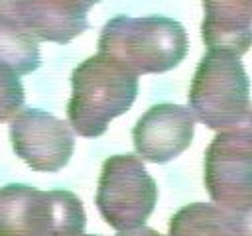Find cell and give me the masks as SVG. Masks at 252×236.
Returning <instances> with one entry per match:
<instances>
[{
    "instance_id": "4fadbf2b",
    "label": "cell",
    "mask_w": 252,
    "mask_h": 236,
    "mask_svg": "<svg viewBox=\"0 0 252 236\" xmlns=\"http://www.w3.org/2000/svg\"><path fill=\"white\" fill-rule=\"evenodd\" d=\"M24 104V87L14 71L0 65V122L14 118Z\"/></svg>"
},
{
    "instance_id": "277c9868",
    "label": "cell",
    "mask_w": 252,
    "mask_h": 236,
    "mask_svg": "<svg viewBox=\"0 0 252 236\" xmlns=\"http://www.w3.org/2000/svg\"><path fill=\"white\" fill-rule=\"evenodd\" d=\"M189 110L211 130L240 126L250 112V81L240 57L209 49L199 61L191 88Z\"/></svg>"
},
{
    "instance_id": "9a60e30c",
    "label": "cell",
    "mask_w": 252,
    "mask_h": 236,
    "mask_svg": "<svg viewBox=\"0 0 252 236\" xmlns=\"http://www.w3.org/2000/svg\"><path fill=\"white\" fill-rule=\"evenodd\" d=\"M116 236H161L158 230L154 228H148V226H136V228H130V230H120Z\"/></svg>"
},
{
    "instance_id": "2e32d148",
    "label": "cell",
    "mask_w": 252,
    "mask_h": 236,
    "mask_svg": "<svg viewBox=\"0 0 252 236\" xmlns=\"http://www.w3.org/2000/svg\"><path fill=\"white\" fill-rule=\"evenodd\" d=\"M248 130L252 132V108H250V112H248Z\"/></svg>"
},
{
    "instance_id": "52a82bcc",
    "label": "cell",
    "mask_w": 252,
    "mask_h": 236,
    "mask_svg": "<svg viewBox=\"0 0 252 236\" xmlns=\"http://www.w3.org/2000/svg\"><path fill=\"white\" fill-rule=\"evenodd\" d=\"M10 142L14 153L41 173L63 169L75 149L71 124L37 108H22L12 118Z\"/></svg>"
},
{
    "instance_id": "9c48e42d",
    "label": "cell",
    "mask_w": 252,
    "mask_h": 236,
    "mask_svg": "<svg viewBox=\"0 0 252 236\" xmlns=\"http://www.w3.org/2000/svg\"><path fill=\"white\" fill-rule=\"evenodd\" d=\"M195 134V116L189 108L161 102L146 110L132 130L136 153L152 163H167L183 153Z\"/></svg>"
},
{
    "instance_id": "8992f818",
    "label": "cell",
    "mask_w": 252,
    "mask_h": 236,
    "mask_svg": "<svg viewBox=\"0 0 252 236\" xmlns=\"http://www.w3.org/2000/svg\"><path fill=\"white\" fill-rule=\"evenodd\" d=\"M205 187L217 206L234 212L252 203V132L226 128L205 149Z\"/></svg>"
},
{
    "instance_id": "5b68a950",
    "label": "cell",
    "mask_w": 252,
    "mask_h": 236,
    "mask_svg": "<svg viewBox=\"0 0 252 236\" xmlns=\"http://www.w3.org/2000/svg\"><path fill=\"white\" fill-rule=\"evenodd\" d=\"M158 187L136 155H110L100 169L96 208L114 230L142 226L154 212Z\"/></svg>"
},
{
    "instance_id": "7c38bea8",
    "label": "cell",
    "mask_w": 252,
    "mask_h": 236,
    "mask_svg": "<svg viewBox=\"0 0 252 236\" xmlns=\"http://www.w3.org/2000/svg\"><path fill=\"white\" fill-rule=\"evenodd\" d=\"M39 63L37 39L18 24L0 16V65L20 77L35 71Z\"/></svg>"
},
{
    "instance_id": "ac0fdd59",
    "label": "cell",
    "mask_w": 252,
    "mask_h": 236,
    "mask_svg": "<svg viewBox=\"0 0 252 236\" xmlns=\"http://www.w3.org/2000/svg\"><path fill=\"white\" fill-rule=\"evenodd\" d=\"M83 236H85V234H83ZM89 236H96V234H89Z\"/></svg>"
},
{
    "instance_id": "6da1fadb",
    "label": "cell",
    "mask_w": 252,
    "mask_h": 236,
    "mask_svg": "<svg viewBox=\"0 0 252 236\" xmlns=\"http://www.w3.org/2000/svg\"><path fill=\"white\" fill-rule=\"evenodd\" d=\"M138 96V75L104 53L79 63L71 73L67 118L75 134L98 138L110 120L130 110Z\"/></svg>"
},
{
    "instance_id": "e0dca14e",
    "label": "cell",
    "mask_w": 252,
    "mask_h": 236,
    "mask_svg": "<svg viewBox=\"0 0 252 236\" xmlns=\"http://www.w3.org/2000/svg\"><path fill=\"white\" fill-rule=\"evenodd\" d=\"M83 2H85V4H89V6H91V8H93V6H94V4H96V2H98V0H83Z\"/></svg>"
},
{
    "instance_id": "8fae6325",
    "label": "cell",
    "mask_w": 252,
    "mask_h": 236,
    "mask_svg": "<svg viewBox=\"0 0 252 236\" xmlns=\"http://www.w3.org/2000/svg\"><path fill=\"white\" fill-rule=\"evenodd\" d=\"M169 236H234V232L226 210L209 203H191L171 216Z\"/></svg>"
},
{
    "instance_id": "3957f363",
    "label": "cell",
    "mask_w": 252,
    "mask_h": 236,
    "mask_svg": "<svg viewBox=\"0 0 252 236\" xmlns=\"http://www.w3.org/2000/svg\"><path fill=\"white\" fill-rule=\"evenodd\" d=\"M85 224L83 203L71 191L22 183L0 189V236H83Z\"/></svg>"
},
{
    "instance_id": "7a4b0ae2",
    "label": "cell",
    "mask_w": 252,
    "mask_h": 236,
    "mask_svg": "<svg viewBox=\"0 0 252 236\" xmlns=\"http://www.w3.org/2000/svg\"><path fill=\"white\" fill-rule=\"evenodd\" d=\"M187 51L185 28L165 16H114L98 35V53L112 57L138 77L171 71Z\"/></svg>"
},
{
    "instance_id": "30bf717a",
    "label": "cell",
    "mask_w": 252,
    "mask_h": 236,
    "mask_svg": "<svg viewBox=\"0 0 252 236\" xmlns=\"http://www.w3.org/2000/svg\"><path fill=\"white\" fill-rule=\"evenodd\" d=\"M201 35L209 49L242 57L252 47V0H203Z\"/></svg>"
},
{
    "instance_id": "ba28073f",
    "label": "cell",
    "mask_w": 252,
    "mask_h": 236,
    "mask_svg": "<svg viewBox=\"0 0 252 236\" xmlns=\"http://www.w3.org/2000/svg\"><path fill=\"white\" fill-rule=\"evenodd\" d=\"M91 6L83 0H0V16L24 28L37 41L69 43L89 30Z\"/></svg>"
},
{
    "instance_id": "5bb4252c",
    "label": "cell",
    "mask_w": 252,
    "mask_h": 236,
    "mask_svg": "<svg viewBox=\"0 0 252 236\" xmlns=\"http://www.w3.org/2000/svg\"><path fill=\"white\" fill-rule=\"evenodd\" d=\"M234 236H252V203L234 212H226Z\"/></svg>"
}]
</instances>
